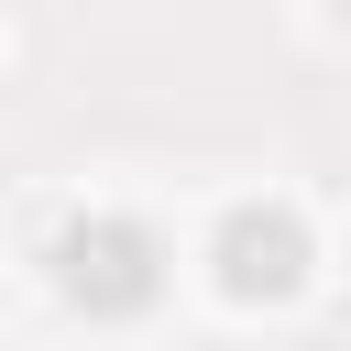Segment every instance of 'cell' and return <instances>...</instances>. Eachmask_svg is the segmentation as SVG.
Here are the masks:
<instances>
[{"label":"cell","mask_w":351,"mask_h":351,"mask_svg":"<svg viewBox=\"0 0 351 351\" xmlns=\"http://www.w3.org/2000/svg\"><path fill=\"white\" fill-rule=\"evenodd\" d=\"M329 11H340V22H351V0H329Z\"/></svg>","instance_id":"obj_3"},{"label":"cell","mask_w":351,"mask_h":351,"mask_svg":"<svg viewBox=\"0 0 351 351\" xmlns=\"http://www.w3.org/2000/svg\"><path fill=\"white\" fill-rule=\"evenodd\" d=\"M307 263H318V241H307V219H296L285 197H241V208L208 230V285H219L230 307H285V296L307 285Z\"/></svg>","instance_id":"obj_2"},{"label":"cell","mask_w":351,"mask_h":351,"mask_svg":"<svg viewBox=\"0 0 351 351\" xmlns=\"http://www.w3.org/2000/svg\"><path fill=\"white\" fill-rule=\"evenodd\" d=\"M44 274H55V296L88 307V318H143V307L165 296V241H154L143 219H121V208H77V219L44 241Z\"/></svg>","instance_id":"obj_1"}]
</instances>
